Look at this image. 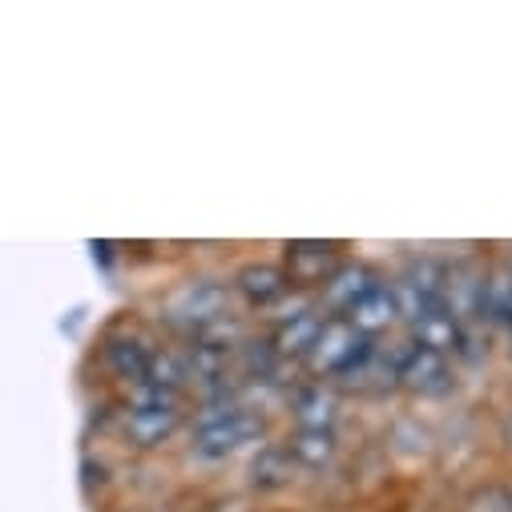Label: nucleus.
<instances>
[{
    "instance_id": "obj_1",
    "label": "nucleus",
    "mask_w": 512,
    "mask_h": 512,
    "mask_svg": "<svg viewBox=\"0 0 512 512\" xmlns=\"http://www.w3.org/2000/svg\"><path fill=\"white\" fill-rule=\"evenodd\" d=\"M186 428H190V456L210 464L230 460L246 448L254 452L271 436V420L263 416V408H250L242 396L198 400Z\"/></svg>"
},
{
    "instance_id": "obj_2",
    "label": "nucleus",
    "mask_w": 512,
    "mask_h": 512,
    "mask_svg": "<svg viewBox=\"0 0 512 512\" xmlns=\"http://www.w3.org/2000/svg\"><path fill=\"white\" fill-rule=\"evenodd\" d=\"M226 315H230V283L218 279H186L162 299V323L186 339H194L198 331L214 327Z\"/></svg>"
},
{
    "instance_id": "obj_3",
    "label": "nucleus",
    "mask_w": 512,
    "mask_h": 512,
    "mask_svg": "<svg viewBox=\"0 0 512 512\" xmlns=\"http://www.w3.org/2000/svg\"><path fill=\"white\" fill-rule=\"evenodd\" d=\"M371 347H375V339L359 335L347 319H327L315 347L307 351V359L299 367L319 383H339L347 371H355L371 355Z\"/></svg>"
},
{
    "instance_id": "obj_4",
    "label": "nucleus",
    "mask_w": 512,
    "mask_h": 512,
    "mask_svg": "<svg viewBox=\"0 0 512 512\" xmlns=\"http://www.w3.org/2000/svg\"><path fill=\"white\" fill-rule=\"evenodd\" d=\"M396 383L412 400H444L456 392V363L448 355H436L404 339L400 359H396Z\"/></svg>"
},
{
    "instance_id": "obj_5",
    "label": "nucleus",
    "mask_w": 512,
    "mask_h": 512,
    "mask_svg": "<svg viewBox=\"0 0 512 512\" xmlns=\"http://www.w3.org/2000/svg\"><path fill=\"white\" fill-rule=\"evenodd\" d=\"M343 242H323V238H295V242H283V271L291 279L295 291L303 295H315L339 267H343Z\"/></svg>"
},
{
    "instance_id": "obj_6",
    "label": "nucleus",
    "mask_w": 512,
    "mask_h": 512,
    "mask_svg": "<svg viewBox=\"0 0 512 512\" xmlns=\"http://www.w3.org/2000/svg\"><path fill=\"white\" fill-rule=\"evenodd\" d=\"M190 424L186 416V404H174V408H125L117 412V432L121 440L138 448V452H158L166 448L182 428Z\"/></svg>"
},
{
    "instance_id": "obj_7",
    "label": "nucleus",
    "mask_w": 512,
    "mask_h": 512,
    "mask_svg": "<svg viewBox=\"0 0 512 512\" xmlns=\"http://www.w3.org/2000/svg\"><path fill=\"white\" fill-rule=\"evenodd\" d=\"M154 351H158V343L138 327H121V331H109L101 339V363L117 383H125V388H134V383L146 379Z\"/></svg>"
},
{
    "instance_id": "obj_8",
    "label": "nucleus",
    "mask_w": 512,
    "mask_h": 512,
    "mask_svg": "<svg viewBox=\"0 0 512 512\" xmlns=\"http://www.w3.org/2000/svg\"><path fill=\"white\" fill-rule=\"evenodd\" d=\"M379 283H383L379 267H371L367 259H347V263L315 291V303H319V311H327L331 319H343V315H347L355 303H363Z\"/></svg>"
},
{
    "instance_id": "obj_9",
    "label": "nucleus",
    "mask_w": 512,
    "mask_h": 512,
    "mask_svg": "<svg viewBox=\"0 0 512 512\" xmlns=\"http://www.w3.org/2000/svg\"><path fill=\"white\" fill-rule=\"evenodd\" d=\"M484 279H488V267H484L480 259H456V263H448V275H444V299H440V307H444L448 315H456L464 327L480 323Z\"/></svg>"
},
{
    "instance_id": "obj_10",
    "label": "nucleus",
    "mask_w": 512,
    "mask_h": 512,
    "mask_svg": "<svg viewBox=\"0 0 512 512\" xmlns=\"http://www.w3.org/2000/svg\"><path fill=\"white\" fill-rule=\"evenodd\" d=\"M291 291L295 287L279 263H242L230 279V295H238L250 311H275Z\"/></svg>"
},
{
    "instance_id": "obj_11",
    "label": "nucleus",
    "mask_w": 512,
    "mask_h": 512,
    "mask_svg": "<svg viewBox=\"0 0 512 512\" xmlns=\"http://www.w3.org/2000/svg\"><path fill=\"white\" fill-rule=\"evenodd\" d=\"M299 480L295 460L287 456L283 440H263L246 460V492L250 496H279Z\"/></svg>"
},
{
    "instance_id": "obj_12",
    "label": "nucleus",
    "mask_w": 512,
    "mask_h": 512,
    "mask_svg": "<svg viewBox=\"0 0 512 512\" xmlns=\"http://www.w3.org/2000/svg\"><path fill=\"white\" fill-rule=\"evenodd\" d=\"M408 343H416V347H428V351H436V355H448V359H468L472 351V335H468V327L456 319V315H448L444 307H436V311H428V315H420L416 323H408V335H404Z\"/></svg>"
},
{
    "instance_id": "obj_13",
    "label": "nucleus",
    "mask_w": 512,
    "mask_h": 512,
    "mask_svg": "<svg viewBox=\"0 0 512 512\" xmlns=\"http://www.w3.org/2000/svg\"><path fill=\"white\" fill-rule=\"evenodd\" d=\"M291 420L295 428H311V432H335L339 428V392L331 383H299L291 392Z\"/></svg>"
},
{
    "instance_id": "obj_14",
    "label": "nucleus",
    "mask_w": 512,
    "mask_h": 512,
    "mask_svg": "<svg viewBox=\"0 0 512 512\" xmlns=\"http://www.w3.org/2000/svg\"><path fill=\"white\" fill-rule=\"evenodd\" d=\"M327 319H331V315L319 311V303H315V307H307L303 315H295V319H287V323H275V331H271L267 339H271V347L279 351V359L295 367V363L307 359V351L315 347V339H319V331H323Z\"/></svg>"
},
{
    "instance_id": "obj_15",
    "label": "nucleus",
    "mask_w": 512,
    "mask_h": 512,
    "mask_svg": "<svg viewBox=\"0 0 512 512\" xmlns=\"http://www.w3.org/2000/svg\"><path fill=\"white\" fill-rule=\"evenodd\" d=\"M359 335H367V339H375L379 343V335H388L392 327H400V303H396V291H392V279H383L363 303H355L347 315H343Z\"/></svg>"
},
{
    "instance_id": "obj_16",
    "label": "nucleus",
    "mask_w": 512,
    "mask_h": 512,
    "mask_svg": "<svg viewBox=\"0 0 512 512\" xmlns=\"http://www.w3.org/2000/svg\"><path fill=\"white\" fill-rule=\"evenodd\" d=\"M283 448H287V456L295 460L299 472H323V468H331L335 456H339V432L295 428V432H287Z\"/></svg>"
},
{
    "instance_id": "obj_17",
    "label": "nucleus",
    "mask_w": 512,
    "mask_h": 512,
    "mask_svg": "<svg viewBox=\"0 0 512 512\" xmlns=\"http://www.w3.org/2000/svg\"><path fill=\"white\" fill-rule=\"evenodd\" d=\"M512 319V263L488 267L484 279V303H480V323H508Z\"/></svg>"
},
{
    "instance_id": "obj_18",
    "label": "nucleus",
    "mask_w": 512,
    "mask_h": 512,
    "mask_svg": "<svg viewBox=\"0 0 512 512\" xmlns=\"http://www.w3.org/2000/svg\"><path fill=\"white\" fill-rule=\"evenodd\" d=\"M444 275H448V263L432 259V254H420V259H412V263L404 267L400 283H404L408 291H416L428 307H440V299H444Z\"/></svg>"
},
{
    "instance_id": "obj_19",
    "label": "nucleus",
    "mask_w": 512,
    "mask_h": 512,
    "mask_svg": "<svg viewBox=\"0 0 512 512\" xmlns=\"http://www.w3.org/2000/svg\"><path fill=\"white\" fill-rule=\"evenodd\" d=\"M460 512H512V484L508 480H484L464 492Z\"/></svg>"
},
{
    "instance_id": "obj_20",
    "label": "nucleus",
    "mask_w": 512,
    "mask_h": 512,
    "mask_svg": "<svg viewBox=\"0 0 512 512\" xmlns=\"http://www.w3.org/2000/svg\"><path fill=\"white\" fill-rule=\"evenodd\" d=\"M202 512H259V508H254L250 492H222V496H206Z\"/></svg>"
},
{
    "instance_id": "obj_21",
    "label": "nucleus",
    "mask_w": 512,
    "mask_h": 512,
    "mask_svg": "<svg viewBox=\"0 0 512 512\" xmlns=\"http://www.w3.org/2000/svg\"><path fill=\"white\" fill-rule=\"evenodd\" d=\"M500 440H504V448L512 452V408H508L504 420H500Z\"/></svg>"
},
{
    "instance_id": "obj_22",
    "label": "nucleus",
    "mask_w": 512,
    "mask_h": 512,
    "mask_svg": "<svg viewBox=\"0 0 512 512\" xmlns=\"http://www.w3.org/2000/svg\"><path fill=\"white\" fill-rule=\"evenodd\" d=\"M504 327H508V347H512V319H508V323H504Z\"/></svg>"
}]
</instances>
